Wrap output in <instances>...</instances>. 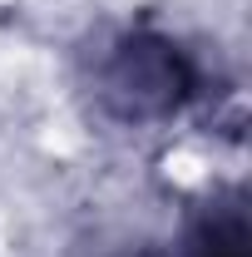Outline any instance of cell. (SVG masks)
I'll return each mask as SVG.
<instances>
[{"instance_id": "obj_1", "label": "cell", "mask_w": 252, "mask_h": 257, "mask_svg": "<svg viewBox=\"0 0 252 257\" xmlns=\"http://www.w3.org/2000/svg\"><path fill=\"white\" fill-rule=\"evenodd\" d=\"M94 94L124 124H158L198 94V64L168 35L124 30L94 64Z\"/></svg>"}, {"instance_id": "obj_2", "label": "cell", "mask_w": 252, "mask_h": 257, "mask_svg": "<svg viewBox=\"0 0 252 257\" xmlns=\"http://www.w3.org/2000/svg\"><path fill=\"white\" fill-rule=\"evenodd\" d=\"M183 257H247V223H242V208H218L208 223L188 237V252Z\"/></svg>"}]
</instances>
